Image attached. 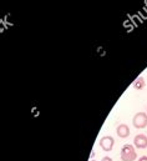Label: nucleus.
Instances as JSON below:
<instances>
[{
    "label": "nucleus",
    "mask_w": 147,
    "mask_h": 161,
    "mask_svg": "<svg viewBox=\"0 0 147 161\" xmlns=\"http://www.w3.org/2000/svg\"><path fill=\"white\" fill-rule=\"evenodd\" d=\"M121 160L122 161H135L137 159V153L135 150V147L130 144L123 145L121 149Z\"/></svg>",
    "instance_id": "nucleus-1"
},
{
    "label": "nucleus",
    "mask_w": 147,
    "mask_h": 161,
    "mask_svg": "<svg viewBox=\"0 0 147 161\" xmlns=\"http://www.w3.org/2000/svg\"><path fill=\"white\" fill-rule=\"evenodd\" d=\"M132 124L136 129H145L147 126V113H137L132 119Z\"/></svg>",
    "instance_id": "nucleus-2"
},
{
    "label": "nucleus",
    "mask_w": 147,
    "mask_h": 161,
    "mask_svg": "<svg viewBox=\"0 0 147 161\" xmlns=\"http://www.w3.org/2000/svg\"><path fill=\"white\" fill-rule=\"evenodd\" d=\"M115 145V140L112 136H104L100 139V146L104 151H111L113 149Z\"/></svg>",
    "instance_id": "nucleus-3"
},
{
    "label": "nucleus",
    "mask_w": 147,
    "mask_h": 161,
    "mask_svg": "<svg viewBox=\"0 0 147 161\" xmlns=\"http://www.w3.org/2000/svg\"><path fill=\"white\" fill-rule=\"evenodd\" d=\"M133 144L137 149H146L147 147V136L144 134H139L133 139Z\"/></svg>",
    "instance_id": "nucleus-4"
},
{
    "label": "nucleus",
    "mask_w": 147,
    "mask_h": 161,
    "mask_svg": "<svg viewBox=\"0 0 147 161\" xmlns=\"http://www.w3.org/2000/svg\"><path fill=\"white\" fill-rule=\"evenodd\" d=\"M116 134L118 137H122V139L128 137L130 136V127L126 124H120L116 129Z\"/></svg>",
    "instance_id": "nucleus-5"
},
{
    "label": "nucleus",
    "mask_w": 147,
    "mask_h": 161,
    "mask_svg": "<svg viewBox=\"0 0 147 161\" xmlns=\"http://www.w3.org/2000/svg\"><path fill=\"white\" fill-rule=\"evenodd\" d=\"M132 86H133V89H136V90H142V89L146 86V80L144 79V76H139L136 80L132 82Z\"/></svg>",
    "instance_id": "nucleus-6"
},
{
    "label": "nucleus",
    "mask_w": 147,
    "mask_h": 161,
    "mask_svg": "<svg viewBox=\"0 0 147 161\" xmlns=\"http://www.w3.org/2000/svg\"><path fill=\"white\" fill-rule=\"evenodd\" d=\"M101 161H112V159H111L110 156H105V158H102Z\"/></svg>",
    "instance_id": "nucleus-7"
},
{
    "label": "nucleus",
    "mask_w": 147,
    "mask_h": 161,
    "mask_svg": "<svg viewBox=\"0 0 147 161\" xmlns=\"http://www.w3.org/2000/svg\"><path fill=\"white\" fill-rule=\"evenodd\" d=\"M139 161H147V156H142V158H140Z\"/></svg>",
    "instance_id": "nucleus-8"
},
{
    "label": "nucleus",
    "mask_w": 147,
    "mask_h": 161,
    "mask_svg": "<svg viewBox=\"0 0 147 161\" xmlns=\"http://www.w3.org/2000/svg\"><path fill=\"white\" fill-rule=\"evenodd\" d=\"M90 161H95V160H90Z\"/></svg>",
    "instance_id": "nucleus-9"
}]
</instances>
